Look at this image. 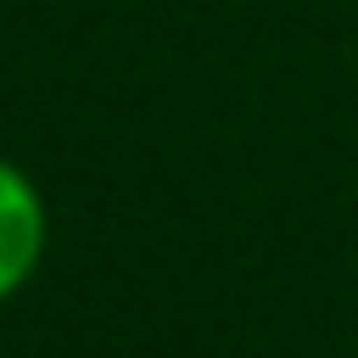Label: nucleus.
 <instances>
[{
	"label": "nucleus",
	"mask_w": 358,
	"mask_h": 358,
	"mask_svg": "<svg viewBox=\"0 0 358 358\" xmlns=\"http://www.w3.org/2000/svg\"><path fill=\"white\" fill-rule=\"evenodd\" d=\"M45 257V196L34 179L0 157V302L17 296Z\"/></svg>",
	"instance_id": "1"
}]
</instances>
